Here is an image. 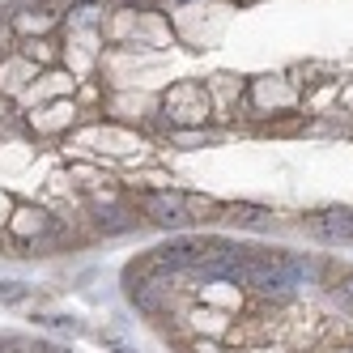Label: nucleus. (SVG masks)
Wrapping results in <instances>:
<instances>
[{
    "instance_id": "nucleus-2",
    "label": "nucleus",
    "mask_w": 353,
    "mask_h": 353,
    "mask_svg": "<svg viewBox=\"0 0 353 353\" xmlns=\"http://www.w3.org/2000/svg\"><path fill=\"white\" fill-rule=\"evenodd\" d=\"M52 230V217H47L43 209H34V205H21V209H13V217H9V234L17 239V243H34L39 234H47Z\"/></svg>"
},
{
    "instance_id": "nucleus-5",
    "label": "nucleus",
    "mask_w": 353,
    "mask_h": 353,
    "mask_svg": "<svg viewBox=\"0 0 353 353\" xmlns=\"http://www.w3.org/2000/svg\"><path fill=\"white\" fill-rule=\"evenodd\" d=\"M9 217H13V200L0 192V225H9Z\"/></svg>"
},
{
    "instance_id": "nucleus-1",
    "label": "nucleus",
    "mask_w": 353,
    "mask_h": 353,
    "mask_svg": "<svg viewBox=\"0 0 353 353\" xmlns=\"http://www.w3.org/2000/svg\"><path fill=\"white\" fill-rule=\"evenodd\" d=\"M166 111L174 119H183V123H196V119L209 115V94L200 90V85H174L166 94Z\"/></svg>"
},
{
    "instance_id": "nucleus-3",
    "label": "nucleus",
    "mask_w": 353,
    "mask_h": 353,
    "mask_svg": "<svg viewBox=\"0 0 353 353\" xmlns=\"http://www.w3.org/2000/svg\"><path fill=\"white\" fill-rule=\"evenodd\" d=\"M30 81H34V64L21 56V52L0 64V90H5V94H26Z\"/></svg>"
},
{
    "instance_id": "nucleus-4",
    "label": "nucleus",
    "mask_w": 353,
    "mask_h": 353,
    "mask_svg": "<svg viewBox=\"0 0 353 353\" xmlns=\"http://www.w3.org/2000/svg\"><path fill=\"white\" fill-rule=\"evenodd\" d=\"M72 115H77V107L56 98V103H47L39 115H30V128L34 132H60V128H68V123H72Z\"/></svg>"
}]
</instances>
